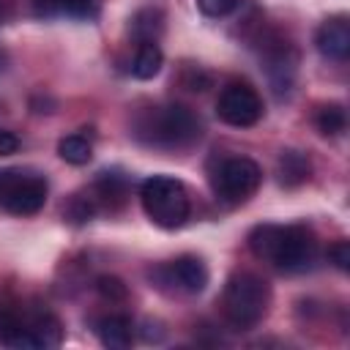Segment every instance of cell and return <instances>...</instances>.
<instances>
[{
  "mask_svg": "<svg viewBox=\"0 0 350 350\" xmlns=\"http://www.w3.org/2000/svg\"><path fill=\"white\" fill-rule=\"evenodd\" d=\"M249 249L287 273L309 271L317 260V238L304 224H257L249 232Z\"/></svg>",
  "mask_w": 350,
  "mask_h": 350,
  "instance_id": "1",
  "label": "cell"
},
{
  "mask_svg": "<svg viewBox=\"0 0 350 350\" xmlns=\"http://www.w3.org/2000/svg\"><path fill=\"white\" fill-rule=\"evenodd\" d=\"M131 134L161 150H180L200 139L202 126L197 115L183 104H164V107H148L134 115Z\"/></svg>",
  "mask_w": 350,
  "mask_h": 350,
  "instance_id": "2",
  "label": "cell"
},
{
  "mask_svg": "<svg viewBox=\"0 0 350 350\" xmlns=\"http://www.w3.org/2000/svg\"><path fill=\"white\" fill-rule=\"evenodd\" d=\"M271 309V287L252 271H238L227 279L221 293V314L232 328H254Z\"/></svg>",
  "mask_w": 350,
  "mask_h": 350,
  "instance_id": "3",
  "label": "cell"
},
{
  "mask_svg": "<svg viewBox=\"0 0 350 350\" xmlns=\"http://www.w3.org/2000/svg\"><path fill=\"white\" fill-rule=\"evenodd\" d=\"M139 200H142V208H145L148 219L161 230L183 227L189 213H191V200H189L186 186L178 178H170V175L148 178L139 189Z\"/></svg>",
  "mask_w": 350,
  "mask_h": 350,
  "instance_id": "4",
  "label": "cell"
},
{
  "mask_svg": "<svg viewBox=\"0 0 350 350\" xmlns=\"http://www.w3.org/2000/svg\"><path fill=\"white\" fill-rule=\"evenodd\" d=\"M46 180L36 172L5 170L0 172V208L14 216H33L46 202Z\"/></svg>",
  "mask_w": 350,
  "mask_h": 350,
  "instance_id": "5",
  "label": "cell"
},
{
  "mask_svg": "<svg viewBox=\"0 0 350 350\" xmlns=\"http://www.w3.org/2000/svg\"><path fill=\"white\" fill-rule=\"evenodd\" d=\"M260 180H262V170L254 159L230 156L213 172V191L219 200L238 205V202H246L260 189Z\"/></svg>",
  "mask_w": 350,
  "mask_h": 350,
  "instance_id": "6",
  "label": "cell"
},
{
  "mask_svg": "<svg viewBox=\"0 0 350 350\" xmlns=\"http://www.w3.org/2000/svg\"><path fill=\"white\" fill-rule=\"evenodd\" d=\"M216 115L227 126L249 129L262 118V98L260 93L246 82H230L216 101Z\"/></svg>",
  "mask_w": 350,
  "mask_h": 350,
  "instance_id": "7",
  "label": "cell"
},
{
  "mask_svg": "<svg viewBox=\"0 0 350 350\" xmlns=\"http://www.w3.org/2000/svg\"><path fill=\"white\" fill-rule=\"evenodd\" d=\"M159 273H164V282L167 284H172L180 293H189V295L202 293L208 287V279H211L208 265L200 257H194V254L175 257L172 262H167L164 268H159Z\"/></svg>",
  "mask_w": 350,
  "mask_h": 350,
  "instance_id": "8",
  "label": "cell"
},
{
  "mask_svg": "<svg viewBox=\"0 0 350 350\" xmlns=\"http://www.w3.org/2000/svg\"><path fill=\"white\" fill-rule=\"evenodd\" d=\"M314 46L328 60H345L350 55V22H347V16L336 14V16H328L325 22H320V27L314 33Z\"/></svg>",
  "mask_w": 350,
  "mask_h": 350,
  "instance_id": "9",
  "label": "cell"
},
{
  "mask_svg": "<svg viewBox=\"0 0 350 350\" xmlns=\"http://www.w3.org/2000/svg\"><path fill=\"white\" fill-rule=\"evenodd\" d=\"M33 14L52 19V16H68V19H96L98 16V0H30Z\"/></svg>",
  "mask_w": 350,
  "mask_h": 350,
  "instance_id": "10",
  "label": "cell"
},
{
  "mask_svg": "<svg viewBox=\"0 0 350 350\" xmlns=\"http://www.w3.org/2000/svg\"><path fill=\"white\" fill-rule=\"evenodd\" d=\"M96 336L104 347H112V350H123L131 345L134 339V325L126 314H104L96 320Z\"/></svg>",
  "mask_w": 350,
  "mask_h": 350,
  "instance_id": "11",
  "label": "cell"
},
{
  "mask_svg": "<svg viewBox=\"0 0 350 350\" xmlns=\"http://www.w3.org/2000/svg\"><path fill=\"white\" fill-rule=\"evenodd\" d=\"M276 175H279V183L287 186V189L301 186L312 175V161L301 150H282L279 161H276Z\"/></svg>",
  "mask_w": 350,
  "mask_h": 350,
  "instance_id": "12",
  "label": "cell"
},
{
  "mask_svg": "<svg viewBox=\"0 0 350 350\" xmlns=\"http://www.w3.org/2000/svg\"><path fill=\"white\" fill-rule=\"evenodd\" d=\"M131 36L137 38V44H156L164 33V11L159 5H145L131 16L129 25Z\"/></svg>",
  "mask_w": 350,
  "mask_h": 350,
  "instance_id": "13",
  "label": "cell"
},
{
  "mask_svg": "<svg viewBox=\"0 0 350 350\" xmlns=\"http://www.w3.org/2000/svg\"><path fill=\"white\" fill-rule=\"evenodd\" d=\"M164 66V55L159 49V44H139L131 60V74L137 79H153Z\"/></svg>",
  "mask_w": 350,
  "mask_h": 350,
  "instance_id": "14",
  "label": "cell"
},
{
  "mask_svg": "<svg viewBox=\"0 0 350 350\" xmlns=\"http://www.w3.org/2000/svg\"><path fill=\"white\" fill-rule=\"evenodd\" d=\"M57 156L66 161V164H74V167H82L90 161L93 156V145L85 134H68L57 142Z\"/></svg>",
  "mask_w": 350,
  "mask_h": 350,
  "instance_id": "15",
  "label": "cell"
},
{
  "mask_svg": "<svg viewBox=\"0 0 350 350\" xmlns=\"http://www.w3.org/2000/svg\"><path fill=\"white\" fill-rule=\"evenodd\" d=\"M314 126L323 137H339L347 129V115L342 104H325L314 112Z\"/></svg>",
  "mask_w": 350,
  "mask_h": 350,
  "instance_id": "16",
  "label": "cell"
},
{
  "mask_svg": "<svg viewBox=\"0 0 350 350\" xmlns=\"http://www.w3.org/2000/svg\"><path fill=\"white\" fill-rule=\"evenodd\" d=\"M96 290H98V295L107 298V301H123V298L129 295L126 284H123L118 276H98V279H96Z\"/></svg>",
  "mask_w": 350,
  "mask_h": 350,
  "instance_id": "17",
  "label": "cell"
},
{
  "mask_svg": "<svg viewBox=\"0 0 350 350\" xmlns=\"http://www.w3.org/2000/svg\"><path fill=\"white\" fill-rule=\"evenodd\" d=\"M238 5H241V0H197V8H200L205 16H213V19L232 14Z\"/></svg>",
  "mask_w": 350,
  "mask_h": 350,
  "instance_id": "18",
  "label": "cell"
},
{
  "mask_svg": "<svg viewBox=\"0 0 350 350\" xmlns=\"http://www.w3.org/2000/svg\"><path fill=\"white\" fill-rule=\"evenodd\" d=\"M328 260H331L339 271H347V268H350V243H347V241H336L334 246H328Z\"/></svg>",
  "mask_w": 350,
  "mask_h": 350,
  "instance_id": "19",
  "label": "cell"
},
{
  "mask_svg": "<svg viewBox=\"0 0 350 350\" xmlns=\"http://www.w3.org/2000/svg\"><path fill=\"white\" fill-rule=\"evenodd\" d=\"M208 74H202L200 68H189V74L183 77V85L189 88V90H205L208 88Z\"/></svg>",
  "mask_w": 350,
  "mask_h": 350,
  "instance_id": "20",
  "label": "cell"
},
{
  "mask_svg": "<svg viewBox=\"0 0 350 350\" xmlns=\"http://www.w3.org/2000/svg\"><path fill=\"white\" fill-rule=\"evenodd\" d=\"M19 150V139L11 131H0V156H11Z\"/></svg>",
  "mask_w": 350,
  "mask_h": 350,
  "instance_id": "21",
  "label": "cell"
},
{
  "mask_svg": "<svg viewBox=\"0 0 350 350\" xmlns=\"http://www.w3.org/2000/svg\"><path fill=\"white\" fill-rule=\"evenodd\" d=\"M11 16V0H0V25Z\"/></svg>",
  "mask_w": 350,
  "mask_h": 350,
  "instance_id": "22",
  "label": "cell"
}]
</instances>
